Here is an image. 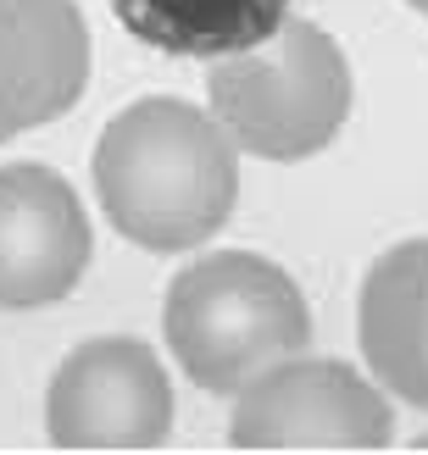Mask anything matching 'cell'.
Returning a JSON list of instances; mask_svg holds the SVG:
<instances>
[{"instance_id": "cell-1", "label": "cell", "mask_w": 428, "mask_h": 455, "mask_svg": "<svg viewBox=\"0 0 428 455\" xmlns=\"http://www.w3.org/2000/svg\"><path fill=\"white\" fill-rule=\"evenodd\" d=\"M95 195L106 222L145 250L206 244L239 200V145L212 111L145 95L106 123L95 145Z\"/></svg>"}, {"instance_id": "cell-2", "label": "cell", "mask_w": 428, "mask_h": 455, "mask_svg": "<svg viewBox=\"0 0 428 455\" xmlns=\"http://www.w3.org/2000/svg\"><path fill=\"white\" fill-rule=\"evenodd\" d=\"M162 333L195 389L239 395L267 367L306 355L311 311L279 261L256 250H212L167 283Z\"/></svg>"}, {"instance_id": "cell-3", "label": "cell", "mask_w": 428, "mask_h": 455, "mask_svg": "<svg viewBox=\"0 0 428 455\" xmlns=\"http://www.w3.org/2000/svg\"><path fill=\"white\" fill-rule=\"evenodd\" d=\"M206 100L222 133L262 162H306L351 117V61L318 22L289 17L273 39L212 67Z\"/></svg>"}, {"instance_id": "cell-4", "label": "cell", "mask_w": 428, "mask_h": 455, "mask_svg": "<svg viewBox=\"0 0 428 455\" xmlns=\"http://www.w3.org/2000/svg\"><path fill=\"white\" fill-rule=\"evenodd\" d=\"M395 411L378 383L345 361L289 355L234 400V450H384Z\"/></svg>"}, {"instance_id": "cell-5", "label": "cell", "mask_w": 428, "mask_h": 455, "mask_svg": "<svg viewBox=\"0 0 428 455\" xmlns=\"http://www.w3.org/2000/svg\"><path fill=\"white\" fill-rule=\"evenodd\" d=\"M56 450H156L173 434V383L145 339H89L44 395Z\"/></svg>"}, {"instance_id": "cell-6", "label": "cell", "mask_w": 428, "mask_h": 455, "mask_svg": "<svg viewBox=\"0 0 428 455\" xmlns=\"http://www.w3.org/2000/svg\"><path fill=\"white\" fill-rule=\"evenodd\" d=\"M89 217L56 167H0V306L39 311L67 300L89 267Z\"/></svg>"}, {"instance_id": "cell-7", "label": "cell", "mask_w": 428, "mask_h": 455, "mask_svg": "<svg viewBox=\"0 0 428 455\" xmlns=\"http://www.w3.org/2000/svg\"><path fill=\"white\" fill-rule=\"evenodd\" d=\"M89 84V22L73 0H0V145L73 111Z\"/></svg>"}, {"instance_id": "cell-8", "label": "cell", "mask_w": 428, "mask_h": 455, "mask_svg": "<svg viewBox=\"0 0 428 455\" xmlns=\"http://www.w3.org/2000/svg\"><path fill=\"white\" fill-rule=\"evenodd\" d=\"M356 333L373 378L428 411V239H407L367 267Z\"/></svg>"}, {"instance_id": "cell-9", "label": "cell", "mask_w": 428, "mask_h": 455, "mask_svg": "<svg viewBox=\"0 0 428 455\" xmlns=\"http://www.w3.org/2000/svg\"><path fill=\"white\" fill-rule=\"evenodd\" d=\"M295 0H111L117 22L162 56H234L273 39Z\"/></svg>"}, {"instance_id": "cell-10", "label": "cell", "mask_w": 428, "mask_h": 455, "mask_svg": "<svg viewBox=\"0 0 428 455\" xmlns=\"http://www.w3.org/2000/svg\"><path fill=\"white\" fill-rule=\"evenodd\" d=\"M407 6H412V12H423V17H428V0H407Z\"/></svg>"}, {"instance_id": "cell-11", "label": "cell", "mask_w": 428, "mask_h": 455, "mask_svg": "<svg viewBox=\"0 0 428 455\" xmlns=\"http://www.w3.org/2000/svg\"><path fill=\"white\" fill-rule=\"evenodd\" d=\"M412 450H428V434H417V444H412Z\"/></svg>"}]
</instances>
